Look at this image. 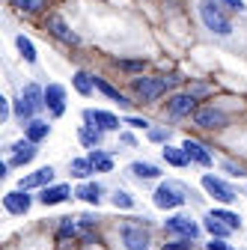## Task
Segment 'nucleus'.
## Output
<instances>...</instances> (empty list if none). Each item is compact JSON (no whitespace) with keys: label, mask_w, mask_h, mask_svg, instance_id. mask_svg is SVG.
Here are the masks:
<instances>
[{"label":"nucleus","mask_w":247,"mask_h":250,"mask_svg":"<svg viewBox=\"0 0 247 250\" xmlns=\"http://www.w3.org/2000/svg\"><path fill=\"white\" fill-rule=\"evenodd\" d=\"M197 12H200L206 30H211V33H218V36H232V21H229V15L224 12V3H221V0H200V3H197Z\"/></svg>","instance_id":"nucleus-1"},{"label":"nucleus","mask_w":247,"mask_h":250,"mask_svg":"<svg viewBox=\"0 0 247 250\" xmlns=\"http://www.w3.org/2000/svg\"><path fill=\"white\" fill-rule=\"evenodd\" d=\"M45 107V89L39 83H27L21 89V102H15V116L21 122H30V119H36V113H42Z\"/></svg>","instance_id":"nucleus-2"},{"label":"nucleus","mask_w":247,"mask_h":250,"mask_svg":"<svg viewBox=\"0 0 247 250\" xmlns=\"http://www.w3.org/2000/svg\"><path fill=\"white\" fill-rule=\"evenodd\" d=\"M131 92H134V99L143 102V104H155L164 92H167V83L164 78H131Z\"/></svg>","instance_id":"nucleus-3"},{"label":"nucleus","mask_w":247,"mask_h":250,"mask_svg":"<svg viewBox=\"0 0 247 250\" xmlns=\"http://www.w3.org/2000/svg\"><path fill=\"white\" fill-rule=\"evenodd\" d=\"M194 125L203 131H221L229 125V116L221 110V107H214V104H203L194 110Z\"/></svg>","instance_id":"nucleus-4"},{"label":"nucleus","mask_w":247,"mask_h":250,"mask_svg":"<svg viewBox=\"0 0 247 250\" xmlns=\"http://www.w3.org/2000/svg\"><path fill=\"white\" fill-rule=\"evenodd\" d=\"M200 99L194 96V92H173L170 102H167V113L173 119H185V116H194V110L200 107L197 104Z\"/></svg>","instance_id":"nucleus-5"},{"label":"nucleus","mask_w":247,"mask_h":250,"mask_svg":"<svg viewBox=\"0 0 247 250\" xmlns=\"http://www.w3.org/2000/svg\"><path fill=\"white\" fill-rule=\"evenodd\" d=\"M185 200H188L185 188H179L173 182L158 185V191H155V206L158 208H179V206H185Z\"/></svg>","instance_id":"nucleus-6"},{"label":"nucleus","mask_w":247,"mask_h":250,"mask_svg":"<svg viewBox=\"0 0 247 250\" xmlns=\"http://www.w3.org/2000/svg\"><path fill=\"white\" fill-rule=\"evenodd\" d=\"M119 238L125 244V250H149V232L140 224H122Z\"/></svg>","instance_id":"nucleus-7"},{"label":"nucleus","mask_w":247,"mask_h":250,"mask_svg":"<svg viewBox=\"0 0 247 250\" xmlns=\"http://www.w3.org/2000/svg\"><path fill=\"white\" fill-rule=\"evenodd\" d=\"M203 188H206V191H208L214 200H218V203H224V206H229V203H235V200H238V194L232 191V188H229L224 179L211 176V173H206V176H203Z\"/></svg>","instance_id":"nucleus-8"},{"label":"nucleus","mask_w":247,"mask_h":250,"mask_svg":"<svg viewBox=\"0 0 247 250\" xmlns=\"http://www.w3.org/2000/svg\"><path fill=\"white\" fill-rule=\"evenodd\" d=\"M45 30H48L54 39H60L63 45H78V42H81L78 33L63 21V15H48V18H45Z\"/></svg>","instance_id":"nucleus-9"},{"label":"nucleus","mask_w":247,"mask_h":250,"mask_svg":"<svg viewBox=\"0 0 247 250\" xmlns=\"http://www.w3.org/2000/svg\"><path fill=\"white\" fill-rule=\"evenodd\" d=\"M39 143H33V140H18V143H12L9 146V161L6 164H15V167H24V164H30L39 155V149H36Z\"/></svg>","instance_id":"nucleus-10"},{"label":"nucleus","mask_w":247,"mask_h":250,"mask_svg":"<svg viewBox=\"0 0 247 250\" xmlns=\"http://www.w3.org/2000/svg\"><path fill=\"white\" fill-rule=\"evenodd\" d=\"M45 107L51 110V116L66 113V86L63 83H48L45 86Z\"/></svg>","instance_id":"nucleus-11"},{"label":"nucleus","mask_w":247,"mask_h":250,"mask_svg":"<svg viewBox=\"0 0 247 250\" xmlns=\"http://www.w3.org/2000/svg\"><path fill=\"white\" fill-rule=\"evenodd\" d=\"M83 122H89V125H96V128H102L104 134L107 131H119V116H113V113H107V110H83Z\"/></svg>","instance_id":"nucleus-12"},{"label":"nucleus","mask_w":247,"mask_h":250,"mask_svg":"<svg viewBox=\"0 0 247 250\" xmlns=\"http://www.w3.org/2000/svg\"><path fill=\"white\" fill-rule=\"evenodd\" d=\"M167 232H173V235H182V238H197L200 235V227L191 221V217H185V214H176V217H167Z\"/></svg>","instance_id":"nucleus-13"},{"label":"nucleus","mask_w":247,"mask_h":250,"mask_svg":"<svg viewBox=\"0 0 247 250\" xmlns=\"http://www.w3.org/2000/svg\"><path fill=\"white\" fill-rule=\"evenodd\" d=\"M3 206H6V211L9 214H27L30 211V206H33V200H30V194L27 191H9L6 197H3Z\"/></svg>","instance_id":"nucleus-14"},{"label":"nucleus","mask_w":247,"mask_h":250,"mask_svg":"<svg viewBox=\"0 0 247 250\" xmlns=\"http://www.w3.org/2000/svg\"><path fill=\"white\" fill-rule=\"evenodd\" d=\"M182 149H185V155L191 158V164H200V167H211V164H214L211 152H208L203 143H197V140H185Z\"/></svg>","instance_id":"nucleus-15"},{"label":"nucleus","mask_w":247,"mask_h":250,"mask_svg":"<svg viewBox=\"0 0 247 250\" xmlns=\"http://www.w3.org/2000/svg\"><path fill=\"white\" fill-rule=\"evenodd\" d=\"M51 182H54V167H42V170H36V173L24 176V179L18 182V188H21V191H30V188H48Z\"/></svg>","instance_id":"nucleus-16"},{"label":"nucleus","mask_w":247,"mask_h":250,"mask_svg":"<svg viewBox=\"0 0 247 250\" xmlns=\"http://www.w3.org/2000/svg\"><path fill=\"white\" fill-rule=\"evenodd\" d=\"M72 197V188L69 185H48L42 188V194H39V203L42 206H57V203H63Z\"/></svg>","instance_id":"nucleus-17"},{"label":"nucleus","mask_w":247,"mask_h":250,"mask_svg":"<svg viewBox=\"0 0 247 250\" xmlns=\"http://www.w3.org/2000/svg\"><path fill=\"white\" fill-rule=\"evenodd\" d=\"M96 89L102 92V96H107L110 102H116L119 107H128V104H131V102H128V96H125V92H119V89H116L113 83H107L104 78H96Z\"/></svg>","instance_id":"nucleus-18"},{"label":"nucleus","mask_w":247,"mask_h":250,"mask_svg":"<svg viewBox=\"0 0 247 250\" xmlns=\"http://www.w3.org/2000/svg\"><path fill=\"white\" fill-rule=\"evenodd\" d=\"M102 137H104V131L96 128V125H89V122H83L81 128H78V140H81L86 149H96V146L102 143Z\"/></svg>","instance_id":"nucleus-19"},{"label":"nucleus","mask_w":247,"mask_h":250,"mask_svg":"<svg viewBox=\"0 0 247 250\" xmlns=\"http://www.w3.org/2000/svg\"><path fill=\"white\" fill-rule=\"evenodd\" d=\"M24 131H27V140H33V143H42L48 134H51V125L45 122V119H30L27 125H24Z\"/></svg>","instance_id":"nucleus-20"},{"label":"nucleus","mask_w":247,"mask_h":250,"mask_svg":"<svg viewBox=\"0 0 247 250\" xmlns=\"http://www.w3.org/2000/svg\"><path fill=\"white\" fill-rule=\"evenodd\" d=\"M72 86L81 92V96H92V89H96V75H89V72L78 69V72L72 75Z\"/></svg>","instance_id":"nucleus-21"},{"label":"nucleus","mask_w":247,"mask_h":250,"mask_svg":"<svg viewBox=\"0 0 247 250\" xmlns=\"http://www.w3.org/2000/svg\"><path fill=\"white\" fill-rule=\"evenodd\" d=\"M86 158L92 161V167H96V173H110L113 170V155L110 152H102V149H92Z\"/></svg>","instance_id":"nucleus-22"},{"label":"nucleus","mask_w":247,"mask_h":250,"mask_svg":"<svg viewBox=\"0 0 247 250\" xmlns=\"http://www.w3.org/2000/svg\"><path fill=\"white\" fill-rule=\"evenodd\" d=\"M102 194H104V191H102V185H99V182H83L78 191H75V197H81L83 203H96V206H99Z\"/></svg>","instance_id":"nucleus-23"},{"label":"nucleus","mask_w":247,"mask_h":250,"mask_svg":"<svg viewBox=\"0 0 247 250\" xmlns=\"http://www.w3.org/2000/svg\"><path fill=\"white\" fill-rule=\"evenodd\" d=\"M164 161L173 164V167H188V164H191V158L185 155V149H182V146L176 149V146H170V143L164 146Z\"/></svg>","instance_id":"nucleus-24"},{"label":"nucleus","mask_w":247,"mask_h":250,"mask_svg":"<svg viewBox=\"0 0 247 250\" xmlns=\"http://www.w3.org/2000/svg\"><path fill=\"white\" fill-rule=\"evenodd\" d=\"M128 173L137 176V179H158V176H161V170H158L155 164H149V161H134V164L128 167Z\"/></svg>","instance_id":"nucleus-25"},{"label":"nucleus","mask_w":247,"mask_h":250,"mask_svg":"<svg viewBox=\"0 0 247 250\" xmlns=\"http://www.w3.org/2000/svg\"><path fill=\"white\" fill-rule=\"evenodd\" d=\"M208 217H214V221H221V224H226L229 229H238L241 227V217L235 214V211H226V208H214Z\"/></svg>","instance_id":"nucleus-26"},{"label":"nucleus","mask_w":247,"mask_h":250,"mask_svg":"<svg viewBox=\"0 0 247 250\" xmlns=\"http://www.w3.org/2000/svg\"><path fill=\"white\" fill-rule=\"evenodd\" d=\"M9 3L18 9V12H27V15H33V12H42L48 6V0H9Z\"/></svg>","instance_id":"nucleus-27"},{"label":"nucleus","mask_w":247,"mask_h":250,"mask_svg":"<svg viewBox=\"0 0 247 250\" xmlns=\"http://www.w3.org/2000/svg\"><path fill=\"white\" fill-rule=\"evenodd\" d=\"M69 167H72V176H78V179H89L92 173H96V167H92L89 158H75Z\"/></svg>","instance_id":"nucleus-28"},{"label":"nucleus","mask_w":247,"mask_h":250,"mask_svg":"<svg viewBox=\"0 0 247 250\" xmlns=\"http://www.w3.org/2000/svg\"><path fill=\"white\" fill-rule=\"evenodd\" d=\"M15 45H18V51H21V57L27 62H36V48H33V42H30L27 36H15Z\"/></svg>","instance_id":"nucleus-29"},{"label":"nucleus","mask_w":247,"mask_h":250,"mask_svg":"<svg viewBox=\"0 0 247 250\" xmlns=\"http://www.w3.org/2000/svg\"><path fill=\"white\" fill-rule=\"evenodd\" d=\"M116 66H119L122 72H128V75H143L146 60H116Z\"/></svg>","instance_id":"nucleus-30"},{"label":"nucleus","mask_w":247,"mask_h":250,"mask_svg":"<svg viewBox=\"0 0 247 250\" xmlns=\"http://www.w3.org/2000/svg\"><path fill=\"white\" fill-rule=\"evenodd\" d=\"M206 229L211 232V238H226L232 229L226 227V224H221V221H214V217H208V221H206Z\"/></svg>","instance_id":"nucleus-31"},{"label":"nucleus","mask_w":247,"mask_h":250,"mask_svg":"<svg viewBox=\"0 0 247 250\" xmlns=\"http://www.w3.org/2000/svg\"><path fill=\"white\" fill-rule=\"evenodd\" d=\"M113 206L116 208H134V197L128 191H119V188H116V191H113Z\"/></svg>","instance_id":"nucleus-32"},{"label":"nucleus","mask_w":247,"mask_h":250,"mask_svg":"<svg viewBox=\"0 0 247 250\" xmlns=\"http://www.w3.org/2000/svg\"><path fill=\"white\" fill-rule=\"evenodd\" d=\"M149 140L152 143H167L170 140V131L167 128H149Z\"/></svg>","instance_id":"nucleus-33"},{"label":"nucleus","mask_w":247,"mask_h":250,"mask_svg":"<svg viewBox=\"0 0 247 250\" xmlns=\"http://www.w3.org/2000/svg\"><path fill=\"white\" fill-rule=\"evenodd\" d=\"M164 250H191V238H179V241H170V244H164Z\"/></svg>","instance_id":"nucleus-34"},{"label":"nucleus","mask_w":247,"mask_h":250,"mask_svg":"<svg viewBox=\"0 0 247 250\" xmlns=\"http://www.w3.org/2000/svg\"><path fill=\"white\" fill-rule=\"evenodd\" d=\"M12 110H9V99H0V122H9Z\"/></svg>","instance_id":"nucleus-35"},{"label":"nucleus","mask_w":247,"mask_h":250,"mask_svg":"<svg viewBox=\"0 0 247 250\" xmlns=\"http://www.w3.org/2000/svg\"><path fill=\"white\" fill-rule=\"evenodd\" d=\"M221 3H224L226 9H232V12H244V9H247L244 0H221Z\"/></svg>","instance_id":"nucleus-36"},{"label":"nucleus","mask_w":247,"mask_h":250,"mask_svg":"<svg viewBox=\"0 0 247 250\" xmlns=\"http://www.w3.org/2000/svg\"><path fill=\"white\" fill-rule=\"evenodd\" d=\"M60 235H75V224H72V217H63V227H60Z\"/></svg>","instance_id":"nucleus-37"},{"label":"nucleus","mask_w":247,"mask_h":250,"mask_svg":"<svg viewBox=\"0 0 247 250\" xmlns=\"http://www.w3.org/2000/svg\"><path fill=\"white\" fill-rule=\"evenodd\" d=\"M224 170H226V173H232V176H244V167H241V164H235V161H224Z\"/></svg>","instance_id":"nucleus-38"},{"label":"nucleus","mask_w":247,"mask_h":250,"mask_svg":"<svg viewBox=\"0 0 247 250\" xmlns=\"http://www.w3.org/2000/svg\"><path fill=\"white\" fill-rule=\"evenodd\" d=\"M125 125H131V128H149V122H146V119H140V116H128V119H125Z\"/></svg>","instance_id":"nucleus-39"},{"label":"nucleus","mask_w":247,"mask_h":250,"mask_svg":"<svg viewBox=\"0 0 247 250\" xmlns=\"http://www.w3.org/2000/svg\"><path fill=\"white\" fill-rule=\"evenodd\" d=\"M119 140L125 143V146H134V143H137V140H134V134H128V131H122V134H119Z\"/></svg>","instance_id":"nucleus-40"},{"label":"nucleus","mask_w":247,"mask_h":250,"mask_svg":"<svg viewBox=\"0 0 247 250\" xmlns=\"http://www.w3.org/2000/svg\"><path fill=\"white\" fill-rule=\"evenodd\" d=\"M208 250H229V247H226V244H224L221 238H211V244H208Z\"/></svg>","instance_id":"nucleus-41"}]
</instances>
